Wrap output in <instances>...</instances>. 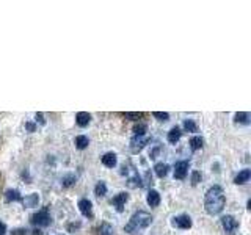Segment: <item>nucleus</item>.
<instances>
[{"label":"nucleus","mask_w":251,"mask_h":235,"mask_svg":"<svg viewBox=\"0 0 251 235\" xmlns=\"http://www.w3.org/2000/svg\"><path fill=\"white\" fill-rule=\"evenodd\" d=\"M235 122L237 124H242V125H248L250 124V113L247 112H239V113H235Z\"/></svg>","instance_id":"nucleus-19"},{"label":"nucleus","mask_w":251,"mask_h":235,"mask_svg":"<svg viewBox=\"0 0 251 235\" xmlns=\"http://www.w3.org/2000/svg\"><path fill=\"white\" fill-rule=\"evenodd\" d=\"M149 143V138L145 137V135H141V137H133L130 140V152L132 154H140L141 151H143V147Z\"/></svg>","instance_id":"nucleus-5"},{"label":"nucleus","mask_w":251,"mask_h":235,"mask_svg":"<svg viewBox=\"0 0 251 235\" xmlns=\"http://www.w3.org/2000/svg\"><path fill=\"white\" fill-rule=\"evenodd\" d=\"M222 226H223V229L226 234H229V235H234L235 229L239 227V223H237V219H235L232 215H226L222 218Z\"/></svg>","instance_id":"nucleus-6"},{"label":"nucleus","mask_w":251,"mask_h":235,"mask_svg":"<svg viewBox=\"0 0 251 235\" xmlns=\"http://www.w3.org/2000/svg\"><path fill=\"white\" fill-rule=\"evenodd\" d=\"M121 174H126V176H127V185H129L130 188L143 187V182H141V177H140V174L137 172L135 166H133L132 163H129V166H127V168L123 166Z\"/></svg>","instance_id":"nucleus-3"},{"label":"nucleus","mask_w":251,"mask_h":235,"mask_svg":"<svg viewBox=\"0 0 251 235\" xmlns=\"http://www.w3.org/2000/svg\"><path fill=\"white\" fill-rule=\"evenodd\" d=\"M78 210L85 218H93V204L90 199H80L78 201Z\"/></svg>","instance_id":"nucleus-9"},{"label":"nucleus","mask_w":251,"mask_h":235,"mask_svg":"<svg viewBox=\"0 0 251 235\" xmlns=\"http://www.w3.org/2000/svg\"><path fill=\"white\" fill-rule=\"evenodd\" d=\"M88 144H90L88 137H85V135H78V137H75V146H77L78 149L88 147Z\"/></svg>","instance_id":"nucleus-22"},{"label":"nucleus","mask_w":251,"mask_h":235,"mask_svg":"<svg viewBox=\"0 0 251 235\" xmlns=\"http://www.w3.org/2000/svg\"><path fill=\"white\" fill-rule=\"evenodd\" d=\"M31 224L39 226V227H46L50 224V215H49V207H44L43 210H39L38 213L31 215Z\"/></svg>","instance_id":"nucleus-4"},{"label":"nucleus","mask_w":251,"mask_h":235,"mask_svg":"<svg viewBox=\"0 0 251 235\" xmlns=\"http://www.w3.org/2000/svg\"><path fill=\"white\" fill-rule=\"evenodd\" d=\"M94 194L98 196V198H104V196L107 194V185H105V182H98L96 184V187H94Z\"/></svg>","instance_id":"nucleus-21"},{"label":"nucleus","mask_w":251,"mask_h":235,"mask_svg":"<svg viewBox=\"0 0 251 235\" xmlns=\"http://www.w3.org/2000/svg\"><path fill=\"white\" fill-rule=\"evenodd\" d=\"M75 182V177L74 176H69V177H65V179H63V187H69V185H73Z\"/></svg>","instance_id":"nucleus-29"},{"label":"nucleus","mask_w":251,"mask_h":235,"mask_svg":"<svg viewBox=\"0 0 251 235\" xmlns=\"http://www.w3.org/2000/svg\"><path fill=\"white\" fill-rule=\"evenodd\" d=\"M98 234H99V235H115V229H113V226H112V224L102 223V224L99 226V229H98Z\"/></svg>","instance_id":"nucleus-20"},{"label":"nucleus","mask_w":251,"mask_h":235,"mask_svg":"<svg viewBox=\"0 0 251 235\" xmlns=\"http://www.w3.org/2000/svg\"><path fill=\"white\" fill-rule=\"evenodd\" d=\"M146 202H148V206H151V207H157V206H159V204H160V194H159V191L149 190Z\"/></svg>","instance_id":"nucleus-13"},{"label":"nucleus","mask_w":251,"mask_h":235,"mask_svg":"<svg viewBox=\"0 0 251 235\" xmlns=\"http://www.w3.org/2000/svg\"><path fill=\"white\" fill-rule=\"evenodd\" d=\"M152 116L157 118L159 121H168V119H170V115H168V113H165V112H154Z\"/></svg>","instance_id":"nucleus-27"},{"label":"nucleus","mask_w":251,"mask_h":235,"mask_svg":"<svg viewBox=\"0 0 251 235\" xmlns=\"http://www.w3.org/2000/svg\"><path fill=\"white\" fill-rule=\"evenodd\" d=\"M226 204V196L223 188L220 185H214L209 188L206 193V198H204V207L209 215H218L222 213V210L225 209Z\"/></svg>","instance_id":"nucleus-1"},{"label":"nucleus","mask_w":251,"mask_h":235,"mask_svg":"<svg viewBox=\"0 0 251 235\" xmlns=\"http://www.w3.org/2000/svg\"><path fill=\"white\" fill-rule=\"evenodd\" d=\"M75 122L78 127H86L90 122H91V115L90 113H86V112H80V113H77L75 116Z\"/></svg>","instance_id":"nucleus-11"},{"label":"nucleus","mask_w":251,"mask_h":235,"mask_svg":"<svg viewBox=\"0 0 251 235\" xmlns=\"http://www.w3.org/2000/svg\"><path fill=\"white\" fill-rule=\"evenodd\" d=\"M124 118H127V119H132V121H138L140 118H143L145 113H141V112H126L123 113Z\"/></svg>","instance_id":"nucleus-25"},{"label":"nucleus","mask_w":251,"mask_h":235,"mask_svg":"<svg viewBox=\"0 0 251 235\" xmlns=\"http://www.w3.org/2000/svg\"><path fill=\"white\" fill-rule=\"evenodd\" d=\"M202 143H204V140L201 137H193L190 140V147H192V151H198V149L202 147Z\"/></svg>","instance_id":"nucleus-23"},{"label":"nucleus","mask_w":251,"mask_h":235,"mask_svg":"<svg viewBox=\"0 0 251 235\" xmlns=\"http://www.w3.org/2000/svg\"><path fill=\"white\" fill-rule=\"evenodd\" d=\"M5 201L6 202H18V201H22V196H21L19 190H6Z\"/></svg>","instance_id":"nucleus-16"},{"label":"nucleus","mask_w":251,"mask_h":235,"mask_svg":"<svg viewBox=\"0 0 251 235\" xmlns=\"http://www.w3.org/2000/svg\"><path fill=\"white\" fill-rule=\"evenodd\" d=\"M6 234V226L3 221H0V235H5Z\"/></svg>","instance_id":"nucleus-31"},{"label":"nucleus","mask_w":251,"mask_h":235,"mask_svg":"<svg viewBox=\"0 0 251 235\" xmlns=\"http://www.w3.org/2000/svg\"><path fill=\"white\" fill-rule=\"evenodd\" d=\"M116 163H118V159H116L115 152H107L104 157H102V164L107 168H115Z\"/></svg>","instance_id":"nucleus-12"},{"label":"nucleus","mask_w":251,"mask_h":235,"mask_svg":"<svg viewBox=\"0 0 251 235\" xmlns=\"http://www.w3.org/2000/svg\"><path fill=\"white\" fill-rule=\"evenodd\" d=\"M188 166H190V162L188 160H180L175 164V179L182 180L185 179L187 172H188Z\"/></svg>","instance_id":"nucleus-7"},{"label":"nucleus","mask_w":251,"mask_h":235,"mask_svg":"<svg viewBox=\"0 0 251 235\" xmlns=\"http://www.w3.org/2000/svg\"><path fill=\"white\" fill-rule=\"evenodd\" d=\"M127 199H129V194L127 193H120V194H116L115 198L112 199V206L118 212H123L124 210V204L127 202Z\"/></svg>","instance_id":"nucleus-10"},{"label":"nucleus","mask_w":251,"mask_h":235,"mask_svg":"<svg viewBox=\"0 0 251 235\" xmlns=\"http://www.w3.org/2000/svg\"><path fill=\"white\" fill-rule=\"evenodd\" d=\"M146 130H148V127L145 124H138V125H135V127H133V133H135L137 137H141V135H145L146 133Z\"/></svg>","instance_id":"nucleus-26"},{"label":"nucleus","mask_w":251,"mask_h":235,"mask_svg":"<svg viewBox=\"0 0 251 235\" xmlns=\"http://www.w3.org/2000/svg\"><path fill=\"white\" fill-rule=\"evenodd\" d=\"M36 122H39L41 125H44V124H46V119H44L43 113H36Z\"/></svg>","instance_id":"nucleus-30"},{"label":"nucleus","mask_w":251,"mask_h":235,"mask_svg":"<svg viewBox=\"0 0 251 235\" xmlns=\"http://www.w3.org/2000/svg\"><path fill=\"white\" fill-rule=\"evenodd\" d=\"M151 223H152L151 213H148V212H145V210H138L130 216L129 223L124 227V231L127 234H135V232L146 229L148 226H151Z\"/></svg>","instance_id":"nucleus-2"},{"label":"nucleus","mask_w":251,"mask_h":235,"mask_svg":"<svg viewBox=\"0 0 251 235\" xmlns=\"http://www.w3.org/2000/svg\"><path fill=\"white\" fill-rule=\"evenodd\" d=\"M171 224L177 227V229H190L192 227V218L188 216V215H179V216H175L173 218V221Z\"/></svg>","instance_id":"nucleus-8"},{"label":"nucleus","mask_w":251,"mask_h":235,"mask_svg":"<svg viewBox=\"0 0 251 235\" xmlns=\"http://www.w3.org/2000/svg\"><path fill=\"white\" fill-rule=\"evenodd\" d=\"M25 129H27L28 132H35V124L27 122V124H25Z\"/></svg>","instance_id":"nucleus-32"},{"label":"nucleus","mask_w":251,"mask_h":235,"mask_svg":"<svg viewBox=\"0 0 251 235\" xmlns=\"http://www.w3.org/2000/svg\"><path fill=\"white\" fill-rule=\"evenodd\" d=\"M180 135H182V132H180L179 127H173L170 132H168V141L171 144H176L177 141L180 140Z\"/></svg>","instance_id":"nucleus-17"},{"label":"nucleus","mask_w":251,"mask_h":235,"mask_svg":"<svg viewBox=\"0 0 251 235\" xmlns=\"http://www.w3.org/2000/svg\"><path fill=\"white\" fill-rule=\"evenodd\" d=\"M184 129L187 130V132H198V125H196V122L193 121V119H185L184 121Z\"/></svg>","instance_id":"nucleus-24"},{"label":"nucleus","mask_w":251,"mask_h":235,"mask_svg":"<svg viewBox=\"0 0 251 235\" xmlns=\"http://www.w3.org/2000/svg\"><path fill=\"white\" fill-rule=\"evenodd\" d=\"M38 202H39V196L36 193H31L28 196H25V198L22 199V204H24V207H36L38 206Z\"/></svg>","instance_id":"nucleus-15"},{"label":"nucleus","mask_w":251,"mask_h":235,"mask_svg":"<svg viewBox=\"0 0 251 235\" xmlns=\"http://www.w3.org/2000/svg\"><path fill=\"white\" fill-rule=\"evenodd\" d=\"M251 177V171L250 169H242L237 176H235L234 179V184H237V185H243V184H247L248 180Z\"/></svg>","instance_id":"nucleus-14"},{"label":"nucleus","mask_w":251,"mask_h":235,"mask_svg":"<svg viewBox=\"0 0 251 235\" xmlns=\"http://www.w3.org/2000/svg\"><path fill=\"white\" fill-rule=\"evenodd\" d=\"M200 182H201V172L200 171H193L192 172V184L198 185Z\"/></svg>","instance_id":"nucleus-28"},{"label":"nucleus","mask_w":251,"mask_h":235,"mask_svg":"<svg viewBox=\"0 0 251 235\" xmlns=\"http://www.w3.org/2000/svg\"><path fill=\"white\" fill-rule=\"evenodd\" d=\"M154 169H155V174H157V177L163 179L165 176L168 174V169H170V166H168L167 163H157L155 166H154Z\"/></svg>","instance_id":"nucleus-18"}]
</instances>
